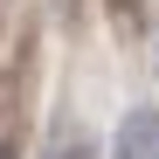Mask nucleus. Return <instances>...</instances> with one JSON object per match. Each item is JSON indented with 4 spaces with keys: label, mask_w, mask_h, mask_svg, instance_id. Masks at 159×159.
<instances>
[{
    "label": "nucleus",
    "mask_w": 159,
    "mask_h": 159,
    "mask_svg": "<svg viewBox=\"0 0 159 159\" xmlns=\"http://www.w3.org/2000/svg\"><path fill=\"white\" fill-rule=\"evenodd\" d=\"M111 159H159V111H131V118L118 125Z\"/></svg>",
    "instance_id": "1"
},
{
    "label": "nucleus",
    "mask_w": 159,
    "mask_h": 159,
    "mask_svg": "<svg viewBox=\"0 0 159 159\" xmlns=\"http://www.w3.org/2000/svg\"><path fill=\"white\" fill-rule=\"evenodd\" d=\"M0 159H14V145H7V139H0Z\"/></svg>",
    "instance_id": "2"
}]
</instances>
